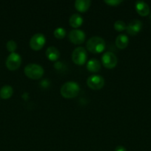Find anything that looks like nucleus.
<instances>
[{
	"instance_id": "15",
	"label": "nucleus",
	"mask_w": 151,
	"mask_h": 151,
	"mask_svg": "<svg viewBox=\"0 0 151 151\" xmlns=\"http://www.w3.org/2000/svg\"><path fill=\"white\" fill-rule=\"evenodd\" d=\"M69 24L73 28L79 27L83 24V18L78 13H74L70 17Z\"/></svg>"
},
{
	"instance_id": "11",
	"label": "nucleus",
	"mask_w": 151,
	"mask_h": 151,
	"mask_svg": "<svg viewBox=\"0 0 151 151\" xmlns=\"http://www.w3.org/2000/svg\"><path fill=\"white\" fill-rule=\"evenodd\" d=\"M136 12L142 16H146L150 13V7L146 2L143 1H137L136 2Z\"/></svg>"
},
{
	"instance_id": "8",
	"label": "nucleus",
	"mask_w": 151,
	"mask_h": 151,
	"mask_svg": "<svg viewBox=\"0 0 151 151\" xmlns=\"http://www.w3.org/2000/svg\"><path fill=\"white\" fill-rule=\"evenodd\" d=\"M102 62L104 66L107 69H113L116 66L118 60L115 54L111 52H106L102 55Z\"/></svg>"
},
{
	"instance_id": "10",
	"label": "nucleus",
	"mask_w": 151,
	"mask_h": 151,
	"mask_svg": "<svg viewBox=\"0 0 151 151\" xmlns=\"http://www.w3.org/2000/svg\"><path fill=\"white\" fill-rule=\"evenodd\" d=\"M142 28V22L138 19H133L127 25L126 30L130 35H136L139 33Z\"/></svg>"
},
{
	"instance_id": "19",
	"label": "nucleus",
	"mask_w": 151,
	"mask_h": 151,
	"mask_svg": "<svg viewBox=\"0 0 151 151\" xmlns=\"http://www.w3.org/2000/svg\"><path fill=\"white\" fill-rule=\"evenodd\" d=\"M126 27H127V25L123 21L118 20L114 23V28H115V30L118 31V32L125 30Z\"/></svg>"
},
{
	"instance_id": "14",
	"label": "nucleus",
	"mask_w": 151,
	"mask_h": 151,
	"mask_svg": "<svg viewBox=\"0 0 151 151\" xmlns=\"http://www.w3.org/2000/svg\"><path fill=\"white\" fill-rule=\"evenodd\" d=\"M90 4H91V1L90 0H76L74 3L75 8L81 13L87 11L90 7Z\"/></svg>"
},
{
	"instance_id": "5",
	"label": "nucleus",
	"mask_w": 151,
	"mask_h": 151,
	"mask_svg": "<svg viewBox=\"0 0 151 151\" xmlns=\"http://www.w3.org/2000/svg\"><path fill=\"white\" fill-rule=\"evenodd\" d=\"M6 66L10 71L16 70L22 64V58L16 52H12L6 59Z\"/></svg>"
},
{
	"instance_id": "2",
	"label": "nucleus",
	"mask_w": 151,
	"mask_h": 151,
	"mask_svg": "<svg viewBox=\"0 0 151 151\" xmlns=\"http://www.w3.org/2000/svg\"><path fill=\"white\" fill-rule=\"evenodd\" d=\"M87 50L94 54L101 53L105 49V41L102 38L99 36H93L89 38L86 44Z\"/></svg>"
},
{
	"instance_id": "17",
	"label": "nucleus",
	"mask_w": 151,
	"mask_h": 151,
	"mask_svg": "<svg viewBox=\"0 0 151 151\" xmlns=\"http://www.w3.org/2000/svg\"><path fill=\"white\" fill-rule=\"evenodd\" d=\"M13 93V88L10 86L6 85L4 86L0 89V97L4 100H7L12 97Z\"/></svg>"
},
{
	"instance_id": "12",
	"label": "nucleus",
	"mask_w": 151,
	"mask_h": 151,
	"mask_svg": "<svg viewBox=\"0 0 151 151\" xmlns=\"http://www.w3.org/2000/svg\"><path fill=\"white\" fill-rule=\"evenodd\" d=\"M45 55L50 61H56L60 56L59 50L55 47H49L45 52Z\"/></svg>"
},
{
	"instance_id": "6",
	"label": "nucleus",
	"mask_w": 151,
	"mask_h": 151,
	"mask_svg": "<svg viewBox=\"0 0 151 151\" xmlns=\"http://www.w3.org/2000/svg\"><path fill=\"white\" fill-rule=\"evenodd\" d=\"M46 42L45 36L42 33H36L30 40V47L33 50H39L44 46Z\"/></svg>"
},
{
	"instance_id": "7",
	"label": "nucleus",
	"mask_w": 151,
	"mask_h": 151,
	"mask_svg": "<svg viewBox=\"0 0 151 151\" xmlns=\"http://www.w3.org/2000/svg\"><path fill=\"white\" fill-rule=\"evenodd\" d=\"M87 84L91 89L99 90L105 86V80L100 75H93L87 78Z\"/></svg>"
},
{
	"instance_id": "18",
	"label": "nucleus",
	"mask_w": 151,
	"mask_h": 151,
	"mask_svg": "<svg viewBox=\"0 0 151 151\" xmlns=\"http://www.w3.org/2000/svg\"><path fill=\"white\" fill-rule=\"evenodd\" d=\"M53 35L58 39H62L66 35V31H65V28L57 27L55 29L54 32H53Z\"/></svg>"
},
{
	"instance_id": "1",
	"label": "nucleus",
	"mask_w": 151,
	"mask_h": 151,
	"mask_svg": "<svg viewBox=\"0 0 151 151\" xmlns=\"http://www.w3.org/2000/svg\"><path fill=\"white\" fill-rule=\"evenodd\" d=\"M79 91V85L74 81L66 82L62 86L60 89V92L62 97L68 99L76 97L78 94Z\"/></svg>"
},
{
	"instance_id": "21",
	"label": "nucleus",
	"mask_w": 151,
	"mask_h": 151,
	"mask_svg": "<svg viewBox=\"0 0 151 151\" xmlns=\"http://www.w3.org/2000/svg\"><path fill=\"white\" fill-rule=\"evenodd\" d=\"M121 2H122L121 0H107V1H105V3L110 6H118Z\"/></svg>"
},
{
	"instance_id": "13",
	"label": "nucleus",
	"mask_w": 151,
	"mask_h": 151,
	"mask_svg": "<svg viewBox=\"0 0 151 151\" xmlns=\"http://www.w3.org/2000/svg\"><path fill=\"white\" fill-rule=\"evenodd\" d=\"M129 44V38L125 34H120L115 38V46L118 49H125Z\"/></svg>"
},
{
	"instance_id": "4",
	"label": "nucleus",
	"mask_w": 151,
	"mask_h": 151,
	"mask_svg": "<svg viewBox=\"0 0 151 151\" xmlns=\"http://www.w3.org/2000/svg\"><path fill=\"white\" fill-rule=\"evenodd\" d=\"M87 51L84 47H76L72 53V60L75 64L81 66L87 62Z\"/></svg>"
},
{
	"instance_id": "16",
	"label": "nucleus",
	"mask_w": 151,
	"mask_h": 151,
	"mask_svg": "<svg viewBox=\"0 0 151 151\" xmlns=\"http://www.w3.org/2000/svg\"><path fill=\"white\" fill-rule=\"evenodd\" d=\"M87 70L91 72H97L101 69V63L97 59L92 58L87 63Z\"/></svg>"
},
{
	"instance_id": "9",
	"label": "nucleus",
	"mask_w": 151,
	"mask_h": 151,
	"mask_svg": "<svg viewBox=\"0 0 151 151\" xmlns=\"http://www.w3.org/2000/svg\"><path fill=\"white\" fill-rule=\"evenodd\" d=\"M69 39L73 44H81L85 41V33L81 29H73L70 32Z\"/></svg>"
},
{
	"instance_id": "20",
	"label": "nucleus",
	"mask_w": 151,
	"mask_h": 151,
	"mask_svg": "<svg viewBox=\"0 0 151 151\" xmlns=\"http://www.w3.org/2000/svg\"><path fill=\"white\" fill-rule=\"evenodd\" d=\"M6 47H7V50L10 53L15 52L16 50L17 49V44H16V43L13 40H10L6 44Z\"/></svg>"
},
{
	"instance_id": "3",
	"label": "nucleus",
	"mask_w": 151,
	"mask_h": 151,
	"mask_svg": "<svg viewBox=\"0 0 151 151\" xmlns=\"http://www.w3.org/2000/svg\"><path fill=\"white\" fill-rule=\"evenodd\" d=\"M25 75L33 80L40 79L44 75V69L37 63H30L24 69Z\"/></svg>"
},
{
	"instance_id": "22",
	"label": "nucleus",
	"mask_w": 151,
	"mask_h": 151,
	"mask_svg": "<svg viewBox=\"0 0 151 151\" xmlns=\"http://www.w3.org/2000/svg\"><path fill=\"white\" fill-rule=\"evenodd\" d=\"M115 151H127L125 149V147H123V146H118L116 147V148L115 149Z\"/></svg>"
}]
</instances>
